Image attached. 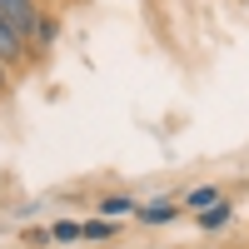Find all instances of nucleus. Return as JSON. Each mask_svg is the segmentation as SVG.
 <instances>
[{
	"mask_svg": "<svg viewBox=\"0 0 249 249\" xmlns=\"http://www.w3.org/2000/svg\"><path fill=\"white\" fill-rule=\"evenodd\" d=\"M219 199V190H210V184H204V190H195V195H184V204H190V210H204V204H214Z\"/></svg>",
	"mask_w": 249,
	"mask_h": 249,
	"instance_id": "nucleus-5",
	"label": "nucleus"
},
{
	"mask_svg": "<svg viewBox=\"0 0 249 249\" xmlns=\"http://www.w3.org/2000/svg\"><path fill=\"white\" fill-rule=\"evenodd\" d=\"M50 239H65V244H70V239H80V224H70V219H60L55 230H50Z\"/></svg>",
	"mask_w": 249,
	"mask_h": 249,
	"instance_id": "nucleus-6",
	"label": "nucleus"
},
{
	"mask_svg": "<svg viewBox=\"0 0 249 249\" xmlns=\"http://www.w3.org/2000/svg\"><path fill=\"white\" fill-rule=\"evenodd\" d=\"M175 210H170V204H155V210H144V219H150V224H164V219H170Z\"/></svg>",
	"mask_w": 249,
	"mask_h": 249,
	"instance_id": "nucleus-8",
	"label": "nucleus"
},
{
	"mask_svg": "<svg viewBox=\"0 0 249 249\" xmlns=\"http://www.w3.org/2000/svg\"><path fill=\"white\" fill-rule=\"evenodd\" d=\"M219 224H230V204H204V210H199V230H219Z\"/></svg>",
	"mask_w": 249,
	"mask_h": 249,
	"instance_id": "nucleus-3",
	"label": "nucleus"
},
{
	"mask_svg": "<svg viewBox=\"0 0 249 249\" xmlns=\"http://www.w3.org/2000/svg\"><path fill=\"white\" fill-rule=\"evenodd\" d=\"M110 234H115L110 219H90V224H80V239H110Z\"/></svg>",
	"mask_w": 249,
	"mask_h": 249,
	"instance_id": "nucleus-4",
	"label": "nucleus"
},
{
	"mask_svg": "<svg viewBox=\"0 0 249 249\" xmlns=\"http://www.w3.org/2000/svg\"><path fill=\"white\" fill-rule=\"evenodd\" d=\"M25 30L15 25V20H5L0 15V65H20V60H25Z\"/></svg>",
	"mask_w": 249,
	"mask_h": 249,
	"instance_id": "nucleus-1",
	"label": "nucleus"
},
{
	"mask_svg": "<svg viewBox=\"0 0 249 249\" xmlns=\"http://www.w3.org/2000/svg\"><path fill=\"white\" fill-rule=\"evenodd\" d=\"M0 15L5 20H15L25 35H35V20H40V5L35 0H0Z\"/></svg>",
	"mask_w": 249,
	"mask_h": 249,
	"instance_id": "nucleus-2",
	"label": "nucleus"
},
{
	"mask_svg": "<svg viewBox=\"0 0 249 249\" xmlns=\"http://www.w3.org/2000/svg\"><path fill=\"white\" fill-rule=\"evenodd\" d=\"M5 85H10V80H5V65H0V95H5Z\"/></svg>",
	"mask_w": 249,
	"mask_h": 249,
	"instance_id": "nucleus-9",
	"label": "nucleus"
},
{
	"mask_svg": "<svg viewBox=\"0 0 249 249\" xmlns=\"http://www.w3.org/2000/svg\"><path fill=\"white\" fill-rule=\"evenodd\" d=\"M130 210V195H115V199H105V214H124Z\"/></svg>",
	"mask_w": 249,
	"mask_h": 249,
	"instance_id": "nucleus-7",
	"label": "nucleus"
}]
</instances>
